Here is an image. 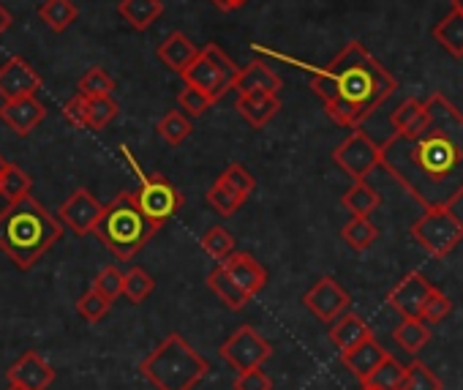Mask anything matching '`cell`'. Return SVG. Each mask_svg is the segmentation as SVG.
Here are the masks:
<instances>
[{
	"label": "cell",
	"instance_id": "25",
	"mask_svg": "<svg viewBox=\"0 0 463 390\" xmlns=\"http://www.w3.org/2000/svg\"><path fill=\"white\" fill-rule=\"evenodd\" d=\"M428 118V109H425V101L420 99H403L392 115H390V126H392V134H401V137H411L414 131H420V126L425 123ZM390 134V137H392Z\"/></svg>",
	"mask_w": 463,
	"mask_h": 390
},
{
	"label": "cell",
	"instance_id": "12",
	"mask_svg": "<svg viewBox=\"0 0 463 390\" xmlns=\"http://www.w3.org/2000/svg\"><path fill=\"white\" fill-rule=\"evenodd\" d=\"M39 90H42V77L25 58L14 55L0 66V101L36 96Z\"/></svg>",
	"mask_w": 463,
	"mask_h": 390
},
{
	"label": "cell",
	"instance_id": "51",
	"mask_svg": "<svg viewBox=\"0 0 463 390\" xmlns=\"http://www.w3.org/2000/svg\"><path fill=\"white\" fill-rule=\"evenodd\" d=\"M4 390H25V387H20V385H14V382H9V385H6Z\"/></svg>",
	"mask_w": 463,
	"mask_h": 390
},
{
	"label": "cell",
	"instance_id": "28",
	"mask_svg": "<svg viewBox=\"0 0 463 390\" xmlns=\"http://www.w3.org/2000/svg\"><path fill=\"white\" fill-rule=\"evenodd\" d=\"M433 39L452 58H463V14L449 12L447 17H441L433 28Z\"/></svg>",
	"mask_w": 463,
	"mask_h": 390
},
{
	"label": "cell",
	"instance_id": "36",
	"mask_svg": "<svg viewBox=\"0 0 463 390\" xmlns=\"http://www.w3.org/2000/svg\"><path fill=\"white\" fill-rule=\"evenodd\" d=\"M153 287H156L153 276H150L145 268H139V265H134L128 273H123V295H126L134 306L145 303V300L150 298Z\"/></svg>",
	"mask_w": 463,
	"mask_h": 390
},
{
	"label": "cell",
	"instance_id": "34",
	"mask_svg": "<svg viewBox=\"0 0 463 390\" xmlns=\"http://www.w3.org/2000/svg\"><path fill=\"white\" fill-rule=\"evenodd\" d=\"M199 243H202V252L215 262H223L232 252H235V235H232L229 230H223L221 224L210 227Z\"/></svg>",
	"mask_w": 463,
	"mask_h": 390
},
{
	"label": "cell",
	"instance_id": "39",
	"mask_svg": "<svg viewBox=\"0 0 463 390\" xmlns=\"http://www.w3.org/2000/svg\"><path fill=\"white\" fill-rule=\"evenodd\" d=\"M218 180L226 183L235 194H241L243 200H249L251 194H254V188H257V177H254L243 164H238V161H235V164H229V166L218 175Z\"/></svg>",
	"mask_w": 463,
	"mask_h": 390
},
{
	"label": "cell",
	"instance_id": "21",
	"mask_svg": "<svg viewBox=\"0 0 463 390\" xmlns=\"http://www.w3.org/2000/svg\"><path fill=\"white\" fill-rule=\"evenodd\" d=\"M390 352L371 336V338H365V341H360L357 347H352V349H346V352H341V360H344V366L363 382L384 357H387Z\"/></svg>",
	"mask_w": 463,
	"mask_h": 390
},
{
	"label": "cell",
	"instance_id": "37",
	"mask_svg": "<svg viewBox=\"0 0 463 390\" xmlns=\"http://www.w3.org/2000/svg\"><path fill=\"white\" fill-rule=\"evenodd\" d=\"M398 390H441V379L425 363L414 360V363L406 366Z\"/></svg>",
	"mask_w": 463,
	"mask_h": 390
},
{
	"label": "cell",
	"instance_id": "1",
	"mask_svg": "<svg viewBox=\"0 0 463 390\" xmlns=\"http://www.w3.org/2000/svg\"><path fill=\"white\" fill-rule=\"evenodd\" d=\"M428 118L411 137L382 142L384 166L425 208H452L463 197V112L441 93L425 101Z\"/></svg>",
	"mask_w": 463,
	"mask_h": 390
},
{
	"label": "cell",
	"instance_id": "43",
	"mask_svg": "<svg viewBox=\"0 0 463 390\" xmlns=\"http://www.w3.org/2000/svg\"><path fill=\"white\" fill-rule=\"evenodd\" d=\"M177 104H180V109H183L185 115L199 118V115H204L215 101H213L210 96H204L202 90H196V88H191V85H183V90L177 93Z\"/></svg>",
	"mask_w": 463,
	"mask_h": 390
},
{
	"label": "cell",
	"instance_id": "7",
	"mask_svg": "<svg viewBox=\"0 0 463 390\" xmlns=\"http://www.w3.org/2000/svg\"><path fill=\"white\" fill-rule=\"evenodd\" d=\"M411 238L430 257H447L463 241V222L452 208H430L411 224Z\"/></svg>",
	"mask_w": 463,
	"mask_h": 390
},
{
	"label": "cell",
	"instance_id": "8",
	"mask_svg": "<svg viewBox=\"0 0 463 390\" xmlns=\"http://www.w3.org/2000/svg\"><path fill=\"white\" fill-rule=\"evenodd\" d=\"M218 355L241 374V371L257 368L268 357H273V344L265 336H260V330L254 325H241L221 344Z\"/></svg>",
	"mask_w": 463,
	"mask_h": 390
},
{
	"label": "cell",
	"instance_id": "5",
	"mask_svg": "<svg viewBox=\"0 0 463 390\" xmlns=\"http://www.w3.org/2000/svg\"><path fill=\"white\" fill-rule=\"evenodd\" d=\"M156 233L158 227L139 211L134 191H120L118 197H112L93 230L101 246L109 249L118 260H134Z\"/></svg>",
	"mask_w": 463,
	"mask_h": 390
},
{
	"label": "cell",
	"instance_id": "33",
	"mask_svg": "<svg viewBox=\"0 0 463 390\" xmlns=\"http://www.w3.org/2000/svg\"><path fill=\"white\" fill-rule=\"evenodd\" d=\"M392 338L398 341L401 349L420 352L430 341V330H428V322L422 319H401V325L392 330Z\"/></svg>",
	"mask_w": 463,
	"mask_h": 390
},
{
	"label": "cell",
	"instance_id": "50",
	"mask_svg": "<svg viewBox=\"0 0 463 390\" xmlns=\"http://www.w3.org/2000/svg\"><path fill=\"white\" fill-rule=\"evenodd\" d=\"M452 12L463 14V0H452Z\"/></svg>",
	"mask_w": 463,
	"mask_h": 390
},
{
	"label": "cell",
	"instance_id": "22",
	"mask_svg": "<svg viewBox=\"0 0 463 390\" xmlns=\"http://www.w3.org/2000/svg\"><path fill=\"white\" fill-rule=\"evenodd\" d=\"M371 328L365 325L363 317H357L354 311H344L338 319L330 322V341L335 344L338 352H346L352 347H357L360 341L371 338Z\"/></svg>",
	"mask_w": 463,
	"mask_h": 390
},
{
	"label": "cell",
	"instance_id": "13",
	"mask_svg": "<svg viewBox=\"0 0 463 390\" xmlns=\"http://www.w3.org/2000/svg\"><path fill=\"white\" fill-rule=\"evenodd\" d=\"M433 290V284H428V279L417 271L406 273L387 295V306H392V311L401 314V319H420L422 317V306L428 292Z\"/></svg>",
	"mask_w": 463,
	"mask_h": 390
},
{
	"label": "cell",
	"instance_id": "52",
	"mask_svg": "<svg viewBox=\"0 0 463 390\" xmlns=\"http://www.w3.org/2000/svg\"><path fill=\"white\" fill-rule=\"evenodd\" d=\"M4 166H6V158H4V156H0V172H4Z\"/></svg>",
	"mask_w": 463,
	"mask_h": 390
},
{
	"label": "cell",
	"instance_id": "31",
	"mask_svg": "<svg viewBox=\"0 0 463 390\" xmlns=\"http://www.w3.org/2000/svg\"><path fill=\"white\" fill-rule=\"evenodd\" d=\"M403 371L406 366H401L392 355H387L365 379H363V387L365 390H398L401 379H403Z\"/></svg>",
	"mask_w": 463,
	"mask_h": 390
},
{
	"label": "cell",
	"instance_id": "46",
	"mask_svg": "<svg viewBox=\"0 0 463 390\" xmlns=\"http://www.w3.org/2000/svg\"><path fill=\"white\" fill-rule=\"evenodd\" d=\"M63 118L77 126V128H88V96H82L80 90L63 104Z\"/></svg>",
	"mask_w": 463,
	"mask_h": 390
},
{
	"label": "cell",
	"instance_id": "40",
	"mask_svg": "<svg viewBox=\"0 0 463 390\" xmlns=\"http://www.w3.org/2000/svg\"><path fill=\"white\" fill-rule=\"evenodd\" d=\"M118 101L112 96H99V99H88V128L101 131L104 126H109L118 115Z\"/></svg>",
	"mask_w": 463,
	"mask_h": 390
},
{
	"label": "cell",
	"instance_id": "17",
	"mask_svg": "<svg viewBox=\"0 0 463 390\" xmlns=\"http://www.w3.org/2000/svg\"><path fill=\"white\" fill-rule=\"evenodd\" d=\"M47 118V107L36 96L0 101V120H4L17 137H28Z\"/></svg>",
	"mask_w": 463,
	"mask_h": 390
},
{
	"label": "cell",
	"instance_id": "44",
	"mask_svg": "<svg viewBox=\"0 0 463 390\" xmlns=\"http://www.w3.org/2000/svg\"><path fill=\"white\" fill-rule=\"evenodd\" d=\"M449 311H452V300H449L441 290L433 287V290L428 292V298H425V306H422V317H420V319L428 322V325H430V322H441Z\"/></svg>",
	"mask_w": 463,
	"mask_h": 390
},
{
	"label": "cell",
	"instance_id": "27",
	"mask_svg": "<svg viewBox=\"0 0 463 390\" xmlns=\"http://www.w3.org/2000/svg\"><path fill=\"white\" fill-rule=\"evenodd\" d=\"M31 188H33V177L23 166L6 161L4 172H0V197H4L12 205V203L25 200L28 194H31Z\"/></svg>",
	"mask_w": 463,
	"mask_h": 390
},
{
	"label": "cell",
	"instance_id": "49",
	"mask_svg": "<svg viewBox=\"0 0 463 390\" xmlns=\"http://www.w3.org/2000/svg\"><path fill=\"white\" fill-rule=\"evenodd\" d=\"M12 23H14V17H12V12L4 6V4H0V36H4L9 28H12Z\"/></svg>",
	"mask_w": 463,
	"mask_h": 390
},
{
	"label": "cell",
	"instance_id": "29",
	"mask_svg": "<svg viewBox=\"0 0 463 390\" xmlns=\"http://www.w3.org/2000/svg\"><path fill=\"white\" fill-rule=\"evenodd\" d=\"M344 208L352 214V216H371L379 205H382V197L379 191L371 188L365 180H357L346 194H344Z\"/></svg>",
	"mask_w": 463,
	"mask_h": 390
},
{
	"label": "cell",
	"instance_id": "18",
	"mask_svg": "<svg viewBox=\"0 0 463 390\" xmlns=\"http://www.w3.org/2000/svg\"><path fill=\"white\" fill-rule=\"evenodd\" d=\"M235 109L246 123L262 128L281 112V99L279 93H238Z\"/></svg>",
	"mask_w": 463,
	"mask_h": 390
},
{
	"label": "cell",
	"instance_id": "30",
	"mask_svg": "<svg viewBox=\"0 0 463 390\" xmlns=\"http://www.w3.org/2000/svg\"><path fill=\"white\" fill-rule=\"evenodd\" d=\"M341 238L346 241V246L352 249V252H368L373 243H376V238H379V230H376V224L368 219V216H354V219H349L346 224H344V230H341Z\"/></svg>",
	"mask_w": 463,
	"mask_h": 390
},
{
	"label": "cell",
	"instance_id": "19",
	"mask_svg": "<svg viewBox=\"0 0 463 390\" xmlns=\"http://www.w3.org/2000/svg\"><path fill=\"white\" fill-rule=\"evenodd\" d=\"M235 93H279L281 90V77L265 63V61H251L238 71V80L232 85Z\"/></svg>",
	"mask_w": 463,
	"mask_h": 390
},
{
	"label": "cell",
	"instance_id": "24",
	"mask_svg": "<svg viewBox=\"0 0 463 390\" xmlns=\"http://www.w3.org/2000/svg\"><path fill=\"white\" fill-rule=\"evenodd\" d=\"M207 287L213 290V295L226 306V309H232V311H243L254 298L251 295H246L235 281L229 279V273L221 268V265H215L213 271H210V276H207Z\"/></svg>",
	"mask_w": 463,
	"mask_h": 390
},
{
	"label": "cell",
	"instance_id": "41",
	"mask_svg": "<svg viewBox=\"0 0 463 390\" xmlns=\"http://www.w3.org/2000/svg\"><path fill=\"white\" fill-rule=\"evenodd\" d=\"M109 300L99 292V290H88L80 300H77V311H80V317L85 319V322H90V325H96V322H101L104 317H107V311H109Z\"/></svg>",
	"mask_w": 463,
	"mask_h": 390
},
{
	"label": "cell",
	"instance_id": "42",
	"mask_svg": "<svg viewBox=\"0 0 463 390\" xmlns=\"http://www.w3.org/2000/svg\"><path fill=\"white\" fill-rule=\"evenodd\" d=\"M90 287L99 290L109 303H115V300L123 295V271H120L118 265H107V268L99 271V276L93 279Z\"/></svg>",
	"mask_w": 463,
	"mask_h": 390
},
{
	"label": "cell",
	"instance_id": "20",
	"mask_svg": "<svg viewBox=\"0 0 463 390\" xmlns=\"http://www.w3.org/2000/svg\"><path fill=\"white\" fill-rule=\"evenodd\" d=\"M156 55H158V61H161L166 69H172L175 74H183V71L194 63V58L199 55V50H196V44H194L185 33L175 31V33H169V36L158 44Z\"/></svg>",
	"mask_w": 463,
	"mask_h": 390
},
{
	"label": "cell",
	"instance_id": "2",
	"mask_svg": "<svg viewBox=\"0 0 463 390\" xmlns=\"http://www.w3.org/2000/svg\"><path fill=\"white\" fill-rule=\"evenodd\" d=\"M311 88L338 126L360 128L395 93L398 82L360 42H349L325 69L314 71Z\"/></svg>",
	"mask_w": 463,
	"mask_h": 390
},
{
	"label": "cell",
	"instance_id": "48",
	"mask_svg": "<svg viewBox=\"0 0 463 390\" xmlns=\"http://www.w3.org/2000/svg\"><path fill=\"white\" fill-rule=\"evenodd\" d=\"M210 4L221 12H238L249 4V0H210Z\"/></svg>",
	"mask_w": 463,
	"mask_h": 390
},
{
	"label": "cell",
	"instance_id": "45",
	"mask_svg": "<svg viewBox=\"0 0 463 390\" xmlns=\"http://www.w3.org/2000/svg\"><path fill=\"white\" fill-rule=\"evenodd\" d=\"M235 390H273V379L262 371V366H257L235 376Z\"/></svg>",
	"mask_w": 463,
	"mask_h": 390
},
{
	"label": "cell",
	"instance_id": "26",
	"mask_svg": "<svg viewBox=\"0 0 463 390\" xmlns=\"http://www.w3.org/2000/svg\"><path fill=\"white\" fill-rule=\"evenodd\" d=\"M77 17H80V9L74 0H44L39 6V20L55 33L69 31L77 23Z\"/></svg>",
	"mask_w": 463,
	"mask_h": 390
},
{
	"label": "cell",
	"instance_id": "47",
	"mask_svg": "<svg viewBox=\"0 0 463 390\" xmlns=\"http://www.w3.org/2000/svg\"><path fill=\"white\" fill-rule=\"evenodd\" d=\"M202 55H207V58H210V61H213V63H215V66H218V69H221V71H223L229 80H232V85H235L241 66H238L235 61H232V58H229V55H226V52H223L218 44H207V47L202 50Z\"/></svg>",
	"mask_w": 463,
	"mask_h": 390
},
{
	"label": "cell",
	"instance_id": "23",
	"mask_svg": "<svg viewBox=\"0 0 463 390\" xmlns=\"http://www.w3.org/2000/svg\"><path fill=\"white\" fill-rule=\"evenodd\" d=\"M118 14L128 23V28L145 33L164 14V0H120Z\"/></svg>",
	"mask_w": 463,
	"mask_h": 390
},
{
	"label": "cell",
	"instance_id": "4",
	"mask_svg": "<svg viewBox=\"0 0 463 390\" xmlns=\"http://www.w3.org/2000/svg\"><path fill=\"white\" fill-rule=\"evenodd\" d=\"M139 371L156 390H194L210 374V363L180 333H169L145 355Z\"/></svg>",
	"mask_w": 463,
	"mask_h": 390
},
{
	"label": "cell",
	"instance_id": "6",
	"mask_svg": "<svg viewBox=\"0 0 463 390\" xmlns=\"http://www.w3.org/2000/svg\"><path fill=\"white\" fill-rule=\"evenodd\" d=\"M120 153L126 156L128 166L139 175V188L134 191L139 211L161 230V227L185 205V197H183V194H180L164 175H145V172L139 169V164L134 161V156H131V150H128L126 145H120Z\"/></svg>",
	"mask_w": 463,
	"mask_h": 390
},
{
	"label": "cell",
	"instance_id": "15",
	"mask_svg": "<svg viewBox=\"0 0 463 390\" xmlns=\"http://www.w3.org/2000/svg\"><path fill=\"white\" fill-rule=\"evenodd\" d=\"M6 376H9V382L20 385V387H25V390H47V387L55 382L58 374H55V368H52L39 352L28 349L25 355H20V357L9 366Z\"/></svg>",
	"mask_w": 463,
	"mask_h": 390
},
{
	"label": "cell",
	"instance_id": "3",
	"mask_svg": "<svg viewBox=\"0 0 463 390\" xmlns=\"http://www.w3.org/2000/svg\"><path fill=\"white\" fill-rule=\"evenodd\" d=\"M63 238V224L36 197L12 203L0 211V252L17 271H31Z\"/></svg>",
	"mask_w": 463,
	"mask_h": 390
},
{
	"label": "cell",
	"instance_id": "32",
	"mask_svg": "<svg viewBox=\"0 0 463 390\" xmlns=\"http://www.w3.org/2000/svg\"><path fill=\"white\" fill-rule=\"evenodd\" d=\"M156 131L161 134V139H164L166 145L177 147V145H183V142L191 137V131H194V123H191V118H188L185 112H180V109H172V112H166V115L158 120Z\"/></svg>",
	"mask_w": 463,
	"mask_h": 390
},
{
	"label": "cell",
	"instance_id": "35",
	"mask_svg": "<svg viewBox=\"0 0 463 390\" xmlns=\"http://www.w3.org/2000/svg\"><path fill=\"white\" fill-rule=\"evenodd\" d=\"M204 200H207V205H210L215 214H221V216H232V214H235V211L246 203V200L241 197V194H235L226 183H221L218 177H215V183L207 188Z\"/></svg>",
	"mask_w": 463,
	"mask_h": 390
},
{
	"label": "cell",
	"instance_id": "14",
	"mask_svg": "<svg viewBox=\"0 0 463 390\" xmlns=\"http://www.w3.org/2000/svg\"><path fill=\"white\" fill-rule=\"evenodd\" d=\"M226 273H229V279L235 281L246 295H251V298H257L265 287H268V271L262 268V262L254 257V254H249V252H232L223 262H218Z\"/></svg>",
	"mask_w": 463,
	"mask_h": 390
},
{
	"label": "cell",
	"instance_id": "9",
	"mask_svg": "<svg viewBox=\"0 0 463 390\" xmlns=\"http://www.w3.org/2000/svg\"><path fill=\"white\" fill-rule=\"evenodd\" d=\"M333 161L357 183L365 180L382 161V145L373 142L363 128H352V134L333 150Z\"/></svg>",
	"mask_w": 463,
	"mask_h": 390
},
{
	"label": "cell",
	"instance_id": "38",
	"mask_svg": "<svg viewBox=\"0 0 463 390\" xmlns=\"http://www.w3.org/2000/svg\"><path fill=\"white\" fill-rule=\"evenodd\" d=\"M115 88H118V82L101 69V66H93V69H88L85 74H82V80H80V85H77V90L82 93V96H88V99H99V96H112L115 93Z\"/></svg>",
	"mask_w": 463,
	"mask_h": 390
},
{
	"label": "cell",
	"instance_id": "10",
	"mask_svg": "<svg viewBox=\"0 0 463 390\" xmlns=\"http://www.w3.org/2000/svg\"><path fill=\"white\" fill-rule=\"evenodd\" d=\"M101 214H104V205L99 203V197L93 191L74 188L69 194V200H63L61 208H58V222L66 224L77 235H90L96 230Z\"/></svg>",
	"mask_w": 463,
	"mask_h": 390
},
{
	"label": "cell",
	"instance_id": "16",
	"mask_svg": "<svg viewBox=\"0 0 463 390\" xmlns=\"http://www.w3.org/2000/svg\"><path fill=\"white\" fill-rule=\"evenodd\" d=\"M180 77H183L185 85L202 90V93L210 96L213 101H218L226 90H232V80H229L207 55H202V52L194 58V63H191Z\"/></svg>",
	"mask_w": 463,
	"mask_h": 390
},
{
	"label": "cell",
	"instance_id": "11",
	"mask_svg": "<svg viewBox=\"0 0 463 390\" xmlns=\"http://www.w3.org/2000/svg\"><path fill=\"white\" fill-rule=\"evenodd\" d=\"M303 306L322 322H333L338 319L344 311H349L352 306V298L349 292L333 279V276H322L306 295H303Z\"/></svg>",
	"mask_w": 463,
	"mask_h": 390
}]
</instances>
